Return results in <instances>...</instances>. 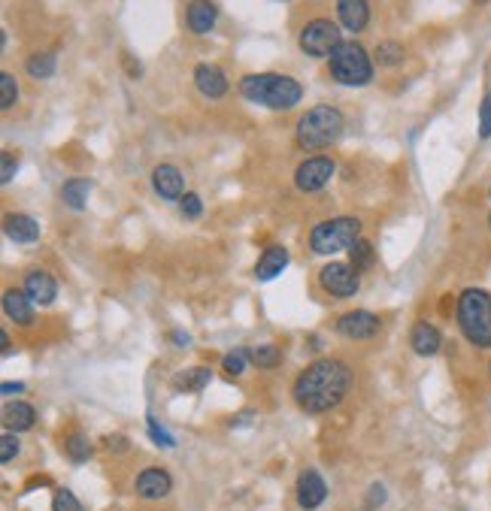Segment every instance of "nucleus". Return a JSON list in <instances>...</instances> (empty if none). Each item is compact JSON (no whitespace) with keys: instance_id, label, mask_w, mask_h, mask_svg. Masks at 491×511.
I'll list each match as a JSON object with an SVG mask.
<instances>
[{"instance_id":"f257e3e1","label":"nucleus","mask_w":491,"mask_h":511,"mask_svg":"<svg viewBox=\"0 0 491 511\" xmlns=\"http://www.w3.org/2000/svg\"><path fill=\"white\" fill-rule=\"evenodd\" d=\"M349 388H352L349 363L337 358H321L316 363H310L306 369H300L295 388H291V397H295L300 412L325 414L346 399Z\"/></svg>"},{"instance_id":"f03ea898","label":"nucleus","mask_w":491,"mask_h":511,"mask_svg":"<svg viewBox=\"0 0 491 511\" xmlns=\"http://www.w3.org/2000/svg\"><path fill=\"white\" fill-rule=\"evenodd\" d=\"M237 91L249 103H258V106L267 109H291L304 98L300 83L285 76V73H246L237 83Z\"/></svg>"},{"instance_id":"7ed1b4c3","label":"nucleus","mask_w":491,"mask_h":511,"mask_svg":"<svg viewBox=\"0 0 491 511\" xmlns=\"http://www.w3.org/2000/svg\"><path fill=\"white\" fill-rule=\"evenodd\" d=\"M343 128H346V118L337 106H328V103H319V106L306 109L304 115L297 118L295 128V139L300 149L306 152H319L328 149L331 143L343 137Z\"/></svg>"},{"instance_id":"20e7f679","label":"nucleus","mask_w":491,"mask_h":511,"mask_svg":"<svg viewBox=\"0 0 491 511\" xmlns=\"http://www.w3.org/2000/svg\"><path fill=\"white\" fill-rule=\"evenodd\" d=\"M458 330L473 348H491V294L482 287H467L458 294Z\"/></svg>"},{"instance_id":"39448f33","label":"nucleus","mask_w":491,"mask_h":511,"mask_svg":"<svg viewBox=\"0 0 491 511\" xmlns=\"http://www.w3.org/2000/svg\"><path fill=\"white\" fill-rule=\"evenodd\" d=\"M328 73H331L340 85L361 88L373 83V61L361 43L343 40L340 46L331 51V58H328Z\"/></svg>"},{"instance_id":"423d86ee","label":"nucleus","mask_w":491,"mask_h":511,"mask_svg":"<svg viewBox=\"0 0 491 511\" xmlns=\"http://www.w3.org/2000/svg\"><path fill=\"white\" fill-rule=\"evenodd\" d=\"M355 240H361V218L355 215H340V218H328L310 231V248L316 255H337V251H349Z\"/></svg>"},{"instance_id":"0eeeda50","label":"nucleus","mask_w":491,"mask_h":511,"mask_svg":"<svg viewBox=\"0 0 491 511\" xmlns=\"http://www.w3.org/2000/svg\"><path fill=\"white\" fill-rule=\"evenodd\" d=\"M343 43L340 25L331 19H313L297 31V46L310 58H331V51Z\"/></svg>"},{"instance_id":"6e6552de","label":"nucleus","mask_w":491,"mask_h":511,"mask_svg":"<svg viewBox=\"0 0 491 511\" xmlns=\"http://www.w3.org/2000/svg\"><path fill=\"white\" fill-rule=\"evenodd\" d=\"M319 285H321V291L331 294L334 300H349L358 294L361 279H358V270L352 263L331 261L319 270Z\"/></svg>"},{"instance_id":"1a4fd4ad","label":"nucleus","mask_w":491,"mask_h":511,"mask_svg":"<svg viewBox=\"0 0 491 511\" xmlns=\"http://www.w3.org/2000/svg\"><path fill=\"white\" fill-rule=\"evenodd\" d=\"M337 173V161L331 154H313V158L300 161V167L295 169V185L300 194H319L331 176Z\"/></svg>"},{"instance_id":"9d476101","label":"nucleus","mask_w":491,"mask_h":511,"mask_svg":"<svg viewBox=\"0 0 491 511\" xmlns=\"http://www.w3.org/2000/svg\"><path fill=\"white\" fill-rule=\"evenodd\" d=\"M334 330H337V336L349 339V342H368V339L379 336V330H383V318L368 312V309H352V312L337 318Z\"/></svg>"},{"instance_id":"9b49d317","label":"nucleus","mask_w":491,"mask_h":511,"mask_svg":"<svg viewBox=\"0 0 491 511\" xmlns=\"http://www.w3.org/2000/svg\"><path fill=\"white\" fill-rule=\"evenodd\" d=\"M134 491H137V496H140V499L158 502V499H164V496H170L173 478H170V472L161 469V466H149V469H143L140 476H137Z\"/></svg>"},{"instance_id":"f8f14e48","label":"nucleus","mask_w":491,"mask_h":511,"mask_svg":"<svg viewBox=\"0 0 491 511\" xmlns=\"http://www.w3.org/2000/svg\"><path fill=\"white\" fill-rule=\"evenodd\" d=\"M21 291L34 300V306H52L58 297V281L46 270H28L21 279Z\"/></svg>"},{"instance_id":"ddd939ff","label":"nucleus","mask_w":491,"mask_h":511,"mask_svg":"<svg viewBox=\"0 0 491 511\" xmlns=\"http://www.w3.org/2000/svg\"><path fill=\"white\" fill-rule=\"evenodd\" d=\"M194 88L203 94V98H210V100H218V98H225L228 94V76L222 73V67H216V64H210V61H201L194 67Z\"/></svg>"},{"instance_id":"4468645a","label":"nucleus","mask_w":491,"mask_h":511,"mask_svg":"<svg viewBox=\"0 0 491 511\" xmlns=\"http://www.w3.org/2000/svg\"><path fill=\"white\" fill-rule=\"evenodd\" d=\"M328 499V484L316 469H304L297 478V506L304 511H316Z\"/></svg>"},{"instance_id":"2eb2a0df","label":"nucleus","mask_w":491,"mask_h":511,"mask_svg":"<svg viewBox=\"0 0 491 511\" xmlns=\"http://www.w3.org/2000/svg\"><path fill=\"white\" fill-rule=\"evenodd\" d=\"M152 191L161 200H182V191H186V179L173 164H158L152 169Z\"/></svg>"},{"instance_id":"dca6fc26","label":"nucleus","mask_w":491,"mask_h":511,"mask_svg":"<svg viewBox=\"0 0 491 511\" xmlns=\"http://www.w3.org/2000/svg\"><path fill=\"white\" fill-rule=\"evenodd\" d=\"M337 19H340V28L361 34L370 21V4L368 0H337Z\"/></svg>"},{"instance_id":"f3484780","label":"nucleus","mask_w":491,"mask_h":511,"mask_svg":"<svg viewBox=\"0 0 491 511\" xmlns=\"http://www.w3.org/2000/svg\"><path fill=\"white\" fill-rule=\"evenodd\" d=\"M218 21V6L212 0H192L186 6V25L192 34H210Z\"/></svg>"},{"instance_id":"a211bd4d","label":"nucleus","mask_w":491,"mask_h":511,"mask_svg":"<svg viewBox=\"0 0 491 511\" xmlns=\"http://www.w3.org/2000/svg\"><path fill=\"white\" fill-rule=\"evenodd\" d=\"M409 345H413V351L419 354V358H434V354L443 348V333H440L434 324L428 321H419L409 333Z\"/></svg>"},{"instance_id":"6ab92c4d","label":"nucleus","mask_w":491,"mask_h":511,"mask_svg":"<svg viewBox=\"0 0 491 511\" xmlns=\"http://www.w3.org/2000/svg\"><path fill=\"white\" fill-rule=\"evenodd\" d=\"M36 424V409L25 399H12V403L4 405V427L10 433H28Z\"/></svg>"},{"instance_id":"aec40b11","label":"nucleus","mask_w":491,"mask_h":511,"mask_svg":"<svg viewBox=\"0 0 491 511\" xmlns=\"http://www.w3.org/2000/svg\"><path fill=\"white\" fill-rule=\"evenodd\" d=\"M285 266H289V251H285L282 246H267L261 251L258 263H255V279L273 281L276 276H282Z\"/></svg>"},{"instance_id":"412c9836","label":"nucleus","mask_w":491,"mask_h":511,"mask_svg":"<svg viewBox=\"0 0 491 511\" xmlns=\"http://www.w3.org/2000/svg\"><path fill=\"white\" fill-rule=\"evenodd\" d=\"M4 231L12 242H19V246H31V242L40 240V224H36V218H31V215H21V212L19 215H6Z\"/></svg>"},{"instance_id":"4be33fe9","label":"nucleus","mask_w":491,"mask_h":511,"mask_svg":"<svg viewBox=\"0 0 491 511\" xmlns=\"http://www.w3.org/2000/svg\"><path fill=\"white\" fill-rule=\"evenodd\" d=\"M4 312L19 327H31L34 324V300L25 291H6L4 294Z\"/></svg>"},{"instance_id":"5701e85b","label":"nucleus","mask_w":491,"mask_h":511,"mask_svg":"<svg viewBox=\"0 0 491 511\" xmlns=\"http://www.w3.org/2000/svg\"><path fill=\"white\" fill-rule=\"evenodd\" d=\"M210 381H212V369L210 366H192V369L176 373L173 388L179 390V394H197V390H203Z\"/></svg>"},{"instance_id":"b1692460","label":"nucleus","mask_w":491,"mask_h":511,"mask_svg":"<svg viewBox=\"0 0 491 511\" xmlns=\"http://www.w3.org/2000/svg\"><path fill=\"white\" fill-rule=\"evenodd\" d=\"M88 194H91V179H67L61 188V200L64 206L73 212H83L88 203Z\"/></svg>"},{"instance_id":"393cba45","label":"nucleus","mask_w":491,"mask_h":511,"mask_svg":"<svg viewBox=\"0 0 491 511\" xmlns=\"http://www.w3.org/2000/svg\"><path fill=\"white\" fill-rule=\"evenodd\" d=\"M55 70H58V55L55 51H34L31 58L25 61V73L31 79H49V76H55Z\"/></svg>"},{"instance_id":"a878e982","label":"nucleus","mask_w":491,"mask_h":511,"mask_svg":"<svg viewBox=\"0 0 491 511\" xmlns=\"http://www.w3.org/2000/svg\"><path fill=\"white\" fill-rule=\"evenodd\" d=\"M349 261H352V266H355L358 272H368V270H373L376 266V251H373V246L368 240H355L349 246Z\"/></svg>"},{"instance_id":"bb28decb","label":"nucleus","mask_w":491,"mask_h":511,"mask_svg":"<svg viewBox=\"0 0 491 511\" xmlns=\"http://www.w3.org/2000/svg\"><path fill=\"white\" fill-rule=\"evenodd\" d=\"M64 451H67V457L73 463H85L88 457H91V442H88V436L83 433H70L67 439H64Z\"/></svg>"},{"instance_id":"cd10ccee","label":"nucleus","mask_w":491,"mask_h":511,"mask_svg":"<svg viewBox=\"0 0 491 511\" xmlns=\"http://www.w3.org/2000/svg\"><path fill=\"white\" fill-rule=\"evenodd\" d=\"M249 360H252V354H249L246 348H234V351H228L222 358V373L228 375V379H240Z\"/></svg>"},{"instance_id":"c85d7f7f","label":"nucleus","mask_w":491,"mask_h":511,"mask_svg":"<svg viewBox=\"0 0 491 511\" xmlns=\"http://www.w3.org/2000/svg\"><path fill=\"white\" fill-rule=\"evenodd\" d=\"M404 58H407V51L398 40H383L376 46V61L383 67H398V64H404Z\"/></svg>"},{"instance_id":"c756f323","label":"nucleus","mask_w":491,"mask_h":511,"mask_svg":"<svg viewBox=\"0 0 491 511\" xmlns=\"http://www.w3.org/2000/svg\"><path fill=\"white\" fill-rule=\"evenodd\" d=\"M252 363L258 369H276L282 363V351L276 345H258V348H252Z\"/></svg>"},{"instance_id":"7c9ffc66","label":"nucleus","mask_w":491,"mask_h":511,"mask_svg":"<svg viewBox=\"0 0 491 511\" xmlns=\"http://www.w3.org/2000/svg\"><path fill=\"white\" fill-rule=\"evenodd\" d=\"M19 103V83L12 73H0V109H12Z\"/></svg>"},{"instance_id":"2f4dec72","label":"nucleus","mask_w":491,"mask_h":511,"mask_svg":"<svg viewBox=\"0 0 491 511\" xmlns=\"http://www.w3.org/2000/svg\"><path fill=\"white\" fill-rule=\"evenodd\" d=\"M52 511H85V506L73 496V491L58 487V491L52 493Z\"/></svg>"},{"instance_id":"473e14b6","label":"nucleus","mask_w":491,"mask_h":511,"mask_svg":"<svg viewBox=\"0 0 491 511\" xmlns=\"http://www.w3.org/2000/svg\"><path fill=\"white\" fill-rule=\"evenodd\" d=\"M146 424H149V427H146V429H149V439L155 442L158 448H173V445H176V439H173L170 433H167L164 424H158V421L152 418V414L146 418Z\"/></svg>"},{"instance_id":"72a5a7b5","label":"nucleus","mask_w":491,"mask_h":511,"mask_svg":"<svg viewBox=\"0 0 491 511\" xmlns=\"http://www.w3.org/2000/svg\"><path fill=\"white\" fill-rule=\"evenodd\" d=\"M16 436H19V433H10V429H6V433L0 436V460H4V463H10L12 457H19L21 445H19Z\"/></svg>"},{"instance_id":"f704fd0d","label":"nucleus","mask_w":491,"mask_h":511,"mask_svg":"<svg viewBox=\"0 0 491 511\" xmlns=\"http://www.w3.org/2000/svg\"><path fill=\"white\" fill-rule=\"evenodd\" d=\"M179 209H182V215H186V218H201L203 200L197 197V194H192V191H186V194H182V200H179Z\"/></svg>"},{"instance_id":"c9c22d12","label":"nucleus","mask_w":491,"mask_h":511,"mask_svg":"<svg viewBox=\"0 0 491 511\" xmlns=\"http://www.w3.org/2000/svg\"><path fill=\"white\" fill-rule=\"evenodd\" d=\"M491 137V91L482 94V103H479V139H488Z\"/></svg>"},{"instance_id":"e433bc0d","label":"nucleus","mask_w":491,"mask_h":511,"mask_svg":"<svg viewBox=\"0 0 491 511\" xmlns=\"http://www.w3.org/2000/svg\"><path fill=\"white\" fill-rule=\"evenodd\" d=\"M0 167H4V169H0V182L10 185L12 176H16V169H19V161L12 158L10 152H4V154H0Z\"/></svg>"},{"instance_id":"4c0bfd02","label":"nucleus","mask_w":491,"mask_h":511,"mask_svg":"<svg viewBox=\"0 0 491 511\" xmlns=\"http://www.w3.org/2000/svg\"><path fill=\"white\" fill-rule=\"evenodd\" d=\"M383 502H385V487H383V484H373V487H370V496H368V502H364V508H368V511H373L376 506H383Z\"/></svg>"},{"instance_id":"58836bf2","label":"nucleus","mask_w":491,"mask_h":511,"mask_svg":"<svg viewBox=\"0 0 491 511\" xmlns=\"http://www.w3.org/2000/svg\"><path fill=\"white\" fill-rule=\"evenodd\" d=\"M0 390H4V397H12V394H25V384H21V381H16V384H12V381H4V388H0Z\"/></svg>"},{"instance_id":"ea45409f","label":"nucleus","mask_w":491,"mask_h":511,"mask_svg":"<svg viewBox=\"0 0 491 511\" xmlns=\"http://www.w3.org/2000/svg\"><path fill=\"white\" fill-rule=\"evenodd\" d=\"M107 448H122V454H124V451H128L131 445H128V439H124V436H109Z\"/></svg>"},{"instance_id":"a19ab883","label":"nucleus","mask_w":491,"mask_h":511,"mask_svg":"<svg viewBox=\"0 0 491 511\" xmlns=\"http://www.w3.org/2000/svg\"><path fill=\"white\" fill-rule=\"evenodd\" d=\"M0 351H4V358H6V354H12V345H10V333H6V330H0Z\"/></svg>"},{"instance_id":"79ce46f5","label":"nucleus","mask_w":491,"mask_h":511,"mask_svg":"<svg viewBox=\"0 0 491 511\" xmlns=\"http://www.w3.org/2000/svg\"><path fill=\"white\" fill-rule=\"evenodd\" d=\"M170 339H173L176 345H188V333H182V330H173Z\"/></svg>"},{"instance_id":"37998d69","label":"nucleus","mask_w":491,"mask_h":511,"mask_svg":"<svg viewBox=\"0 0 491 511\" xmlns=\"http://www.w3.org/2000/svg\"><path fill=\"white\" fill-rule=\"evenodd\" d=\"M476 4H486V0H476Z\"/></svg>"},{"instance_id":"c03bdc74","label":"nucleus","mask_w":491,"mask_h":511,"mask_svg":"<svg viewBox=\"0 0 491 511\" xmlns=\"http://www.w3.org/2000/svg\"><path fill=\"white\" fill-rule=\"evenodd\" d=\"M488 375H491V363H488Z\"/></svg>"},{"instance_id":"a18cd8bd","label":"nucleus","mask_w":491,"mask_h":511,"mask_svg":"<svg viewBox=\"0 0 491 511\" xmlns=\"http://www.w3.org/2000/svg\"><path fill=\"white\" fill-rule=\"evenodd\" d=\"M488 227H491V215H488Z\"/></svg>"}]
</instances>
